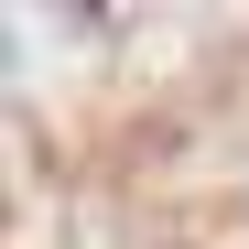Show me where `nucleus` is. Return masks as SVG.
I'll return each mask as SVG.
<instances>
[]
</instances>
